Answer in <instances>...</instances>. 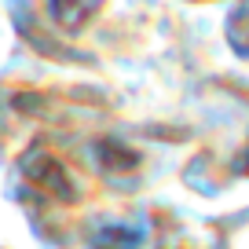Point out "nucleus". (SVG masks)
Returning a JSON list of instances; mask_svg holds the SVG:
<instances>
[{"label":"nucleus","mask_w":249,"mask_h":249,"mask_svg":"<svg viewBox=\"0 0 249 249\" xmlns=\"http://www.w3.org/2000/svg\"><path fill=\"white\" fill-rule=\"evenodd\" d=\"M99 8H103V0H52V15L59 18L66 30H77V26H85Z\"/></svg>","instance_id":"f257e3e1"}]
</instances>
